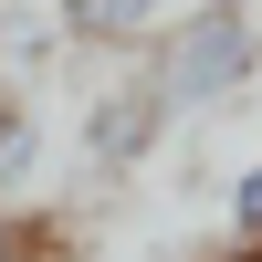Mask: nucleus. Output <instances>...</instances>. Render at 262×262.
<instances>
[{
    "label": "nucleus",
    "mask_w": 262,
    "mask_h": 262,
    "mask_svg": "<svg viewBox=\"0 0 262 262\" xmlns=\"http://www.w3.org/2000/svg\"><path fill=\"white\" fill-rule=\"evenodd\" d=\"M137 74L168 95V116H210V105L262 84V0H189L147 32Z\"/></svg>",
    "instance_id": "f257e3e1"
},
{
    "label": "nucleus",
    "mask_w": 262,
    "mask_h": 262,
    "mask_svg": "<svg viewBox=\"0 0 262 262\" xmlns=\"http://www.w3.org/2000/svg\"><path fill=\"white\" fill-rule=\"evenodd\" d=\"M168 126H179V116H168L158 84H147V74H116L95 105H84V137H74V147H84L95 179H126V168H147V158L168 147Z\"/></svg>",
    "instance_id": "f03ea898"
},
{
    "label": "nucleus",
    "mask_w": 262,
    "mask_h": 262,
    "mask_svg": "<svg viewBox=\"0 0 262 262\" xmlns=\"http://www.w3.org/2000/svg\"><path fill=\"white\" fill-rule=\"evenodd\" d=\"M53 42L63 53H147V32L168 21V0H53Z\"/></svg>",
    "instance_id": "7ed1b4c3"
},
{
    "label": "nucleus",
    "mask_w": 262,
    "mask_h": 262,
    "mask_svg": "<svg viewBox=\"0 0 262 262\" xmlns=\"http://www.w3.org/2000/svg\"><path fill=\"white\" fill-rule=\"evenodd\" d=\"M42 158H53V126H42L32 105L0 84V200H21V189L42 179Z\"/></svg>",
    "instance_id": "20e7f679"
},
{
    "label": "nucleus",
    "mask_w": 262,
    "mask_h": 262,
    "mask_svg": "<svg viewBox=\"0 0 262 262\" xmlns=\"http://www.w3.org/2000/svg\"><path fill=\"white\" fill-rule=\"evenodd\" d=\"M221 221H231V242H242V252H262V158L242 168V179H231V200H221Z\"/></svg>",
    "instance_id": "39448f33"
},
{
    "label": "nucleus",
    "mask_w": 262,
    "mask_h": 262,
    "mask_svg": "<svg viewBox=\"0 0 262 262\" xmlns=\"http://www.w3.org/2000/svg\"><path fill=\"white\" fill-rule=\"evenodd\" d=\"M32 252H53V231H32L11 200H0V262H32Z\"/></svg>",
    "instance_id": "423d86ee"
}]
</instances>
